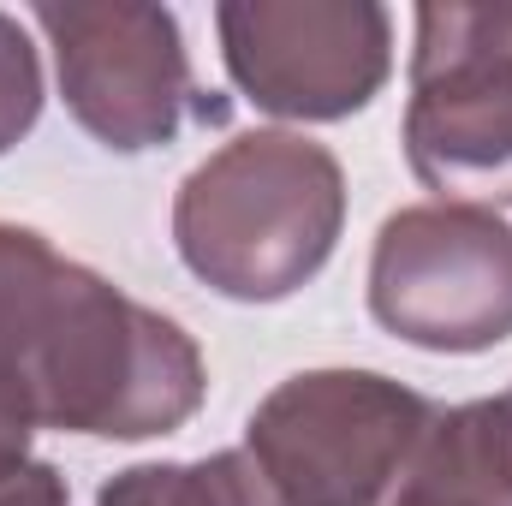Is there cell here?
I'll return each mask as SVG.
<instances>
[{
	"label": "cell",
	"instance_id": "1",
	"mask_svg": "<svg viewBox=\"0 0 512 506\" xmlns=\"http://www.w3.org/2000/svg\"><path fill=\"white\" fill-rule=\"evenodd\" d=\"M0 370L30 399L36 429L102 441L173 435L209 387L197 340L173 316L12 221H0Z\"/></svg>",
	"mask_w": 512,
	"mask_h": 506
},
{
	"label": "cell",
	"instance_id": "2",
	"mask_svg": "<svg viewBox=\"0 0 512 506\" xmlns=\"http://www.w3.org/2000/svg\"><path fill=\"white\" fill-rule=\"evenodd\" d=\"M346 227V173L304 131H245L185 173L173 245L185 268L239 304L292 298L322 274Z\"/></svg>",
	"mask_w": 512,
	"mask_h": 506
},
{
	"label": "cell",
	"instance_id": "3",
	"mask_svg": "<svg viewBox=\"0 0 512 506\" xmlns=\"http://www.w3.org/2000/svg\"><path fill=\"white\" fill-rule=\"evenodd\" d=\"M435 405L382 370H304L251 411L245 453L292 506H387Z\"/></svg>",
	"mask_w": 512,
	"mask_h": 506
},
{
	"label": "cell",
	"instance_id": "4",
	"mask_svg": "<svg viewBox=\"0 0 512 506\" xmlns=\"http://www.w3.org/2000/svg\"><path fill=\"white\" fill-rule=\"evenodd\" d=\"M405 161L465 209L512 203V6H417Z\"/></svg>",
	"mask_w": 512,
	"mask_h": 506
},
{
	"label": "cell",
	"instance_id": "5",
	"mask_svg": "<svg viewBox=\"0 0 512 506\" xmlns=\"http://www.w3.org/2000/svg\"><path fill=\"white\" fill-rule=\"evenodd\" d=\"M370 316L423 352H489L512 340V227L465 203L387 215L370 256Z\"/></svg>",
	"mask_w": 512,
	"mask_h": 506
},
{
	"label": "cell",
	"instance_id": "6",
	"mask_svg": "<svg viewBox=\"0 0 512 506\" xmlns=\"http://www.w3.org/2000/svg\"><path fill=\"white\" fill-rule=\"evenodd\" d=\"M215 30L233 84L280 120H346L393 72V18L370 0H233Z\"/></svg>",
	"mask_w": 512,
	"mask_h": 506
},
{
	"label": "cell",
	"instance_id": "7",
	"mask_svg": "<svg viewBox=\"0 0 512 506\" xmlns=\"http://www.w3.org/2000/svg\"><path fill=\"white\" fill-rule=\"evenodd\" d=\"M54 48L60 96L96 143L137 155L173 143L185 114H197V78L167 6H36Z\"/></svg>",
	"mask_w": 512,
	"mask_h": 506
},
{
	"label": "cell",
	"instance_id": "8",
	"mask_svg": "<svg viewBox=\"0 0 512 506\" xmlns=\"http://www.w3.org/2000/svg\"><path fill=\"white\" fill-rule=\"evenodd\" d=\"M387 506H512V387L435 411Z\"/></svg>",
	"mask_w": 512,
	"mask_h": 506
},
{
	"label": "cell",
	"instance_id": "9",
	"mask_svg": "<svg viewBox=\"0 0 512 506\" xmlns=\"http://www.w3.org/2000/svg\"><path fill=\"white\" fill-rule=\"evenodd\" d=\"M96 506H292L245 447L191 465H131L102 483Z\"/></svg>",
	"mask_w": 512,
	"mask_h": 506
},
{
	"label": "cell",
	"instance_id": "10",
	"mask_svg": "<svg viewBox=\"0 0 512 506\" xmlns=\"http://www.w3.org/2000/svg\"><path fill=\"white\" fill-rule=\"evenodd\" d=\"M42 114V60L12 12H0V155Z\"/></svg>",
	"mask_w": 512,
	"mask_h": 506
},
{
	"label": "cell",
	"instance_id": "11",
	"mask_svg": "<svg viewBox=\"0 0 512 506\" xmlns=\"http://www.w3.org/2000/svg\"><path fill=\"white\" fill-rule=\"evenodd\" d=\"M30 435H36V411L18 393V381L0 370V489L30 465Z\"/></svg>",
	"mask_w": 512,
	"mask_h": 506
},
{
	"label": "cell",
	"instance_id": "12",
	"mask_svg": "<svg viewBox=\"0 0 512 506\" xmlns=\"http://www.w3.org/2000/svg\"><path fill=\"white\" fill-rule=\"evenodd\" d=\"M0 506H66V477L42 459H30L6 489H0Z\"/></svg>",
	"mask_w": 512,
	"mask_h": 506
}]
</instances>
